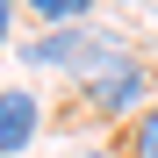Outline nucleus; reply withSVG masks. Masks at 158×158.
I'll return each mask as SVG.
<instances>
[{"label": "nucleus", "instance_id": "nucleus-2", "mask_svg": "<svg viewBox=\"0 0 158 158\" xmlns=\"http://www.w3.org/2000/svg\"><path fill=\"white\" fill-rule=\"evenodd\" d=\"M144 94H158L151 65H144V58H122V65H108L101 79H86V86H79V108H86L94 122H137V115L151 108Z\"/></svg>", "mask_w": 158, "mask_h": 158}, {"label": "nucleus", "instance_id": "nucleus-3", "mask_svg": "<svg viewBox=\"0 0 158 158\" xmlns=\"http://www.w3.org/2000/svg\"><path fill=\"white\" fill-rule=\"evenodd\" d=\"M36 94H22V86H7L0 94V158H15V151H29V137H36Z\"/></svg>", "mask_w": 158, "mask_h": 158}, {"label": "nucleus", "instance_id": "nucleus-5", "mask_svg": "<svg viewBox=\"0 0 158 158\" xmlns=\"http://www.w3.org/2000/svg\"><path fill=\"white\" fill-rule=\"evenodd\" d=\"M86 7H94V0H29V15L58 22V29H72V22H86Z\"/></svg>", "mask_w": 158, "mask_h": 158}, {"label": "nucleus", "instance_id": "nucleus-7", "mask_svg": "<svg viewBox=\"0 0 158 158\" xmlns=\"http://www.w3.org/2000/svg\"><path fill=\"white\" fill-rule=\"evenodd\" d=\"M7 15H15V7H7V0H0V43H7Z\"/></svg>", "mask_w": 158, "mask_h": 158}, {"label": "nucleus", "instance_id": "nucleus-4", "mask_svg": "<svg viewBox=\"0 0 158 158\" xmlns=\"http://www.w3.org/2000/svg\"><path fill=\"white\" fill-rule=\"evenodd\" d=\"M122 144H129V158H158V101L129 122V137H122Z\"/></svg>", "mask_w": 158, "mask_h": 158}, {"label": "nucleus", "instance_id": "nucleus-1", "mask_svg": "<svg viewBox=\"0 0 158 158\" xmlns=\"http://www.w3.org/2000/svg\"><path fill=\"white\" fill-rule=\"evenodd\" d=\"M129 50L108 36V29H86V22H72V29H50V36H36L29 43V65L36 72H72L79 86H86V79H101L108 65H122Z\"/></svg>", "mask_w": 158, "mask_h": 158}, {"label": "nucleus", "instance_id": "nucleus-6", "mask_svg": "<svg viewBox=\"0 0 158 158\" xmlns=\"http://www.w3.org/2000/svg\"><path fill=\"white\" fill-rule=\"evenodd\" d=\"M94 158H129V144H108V151H94Z\"/></svg>", "mask_w": 158, "mask_h": 158}]
</instances>
